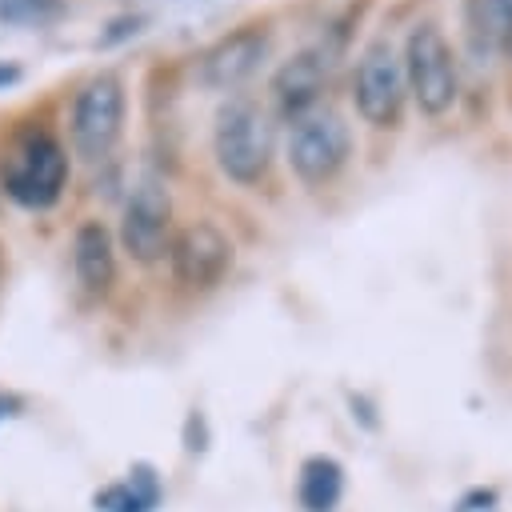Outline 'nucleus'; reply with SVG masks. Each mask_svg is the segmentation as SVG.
<instances>
[{
    "instance_id": "1",
    "label": "nucleus",
    "mask_w": 512,
    "mask_h": 512,
    "mask_svg": "<svg viewBox=\"0 0 512 512\" xmlns=\"http://www.w3.org/2000/svg\"><path fill=\"white\" fill-rule=\"evenodd\" d=\"M272 152H276V128L268 120V112L256 100L232 96L216 108L212 120V156L220 164V172L236 184H260L272 168Z\"/></svg>"
},
{
    "instance_id": "2",
    "label": "nucleus",
    "mask_w": 512,
    "mask_h": 512,
    "mask_svg": "<svg viewBox=\"0 0 512 512\" xmlns=\"http://www.w3.org/2000/svg\"><path fill=\"white\" fill-rule=\"evenodd\" d=\"M64 184H68L64 144L48 128L20 132L4 156V192L28 212H44L64 196Z\"/></svg>"
},
{
    "instance_id": "3",
    "label": "nucleus",
    "mask_w": 512,
    "mask_h": 512,
    "mask_svg": "<svg viewBox=\"0 0 512 512\" xmlns=\"http://www.w3.org/2000/svg\"><path fill=\"white\" fill-rule=\"evenodd\" d=\"M400 64H404V84H408V96L416 100V108L424 116H444L456 96H460V76H456V56H452V44L448 36L440 32V24L432 20H420L408 40H404V52H400Z\"/></svg>"
},
{
    "instance_id": "4",
    "label": "nucleus",
    "mask_w": 512,
    "mask_h": 512,
    "mask_svg": "<svg viewBox=\"0 0 512 512\" xmlns=\"http://www.w3.org/2000/svg\"><path fill=\"white\" fill-rule=\"evenodd\" d=\"M348 156H352V128L336 108L316 104L312 112L292 120V128H288V168L296 172L300 184H308V188L332 184L344 172Z\"/></svg>"
},
{
    "instance_id": "5",
    "label": "nucleus",
    "mask_w": 512,
    "mask_h": 512,
    "mask_svg": "<svg viewBox=\"0 0 512 512\" xmlns=\"http://www.w3.org/2000/svg\"><path fill=\"white\" fill-rule=\"evenodd\" d=\"M124 80L116 72H96L80 84L76 100H72V116H68V136L76 156H84L88 164H100L112 156L120 132H124Z\"/></svg>"
},
{
    "instance_id": "6",
    "label": "nucleus",
    "mask_w": 512,
    "mask_h": 512,
    "mask_svg": "<svg viewBox=\"0 0 512 512\" xmlns=\"http://www.w3.org/2000/svg\"><path fill=\"white\" fill-rule=\"evenodd\" d=\"M404 100H408V84H404V64L396 44L388 36L368 40L352 72L356 116L372 128H396L404 116Z\"/></svg>"
},
{
    "instance_id": "7",
    "label": "nucleus",
    "mask_w": 512,
    "mask_h": 512,
    "mask_svg": "<svg viewBox=\"0 0 512 512\" xmlns=\"http://www.w3.org/2000/svg\"><path fill=\"white\" fill-rule=\"evenodd\" d=\"M172 244V192L160 176H140L124 200L120 248L136 264H156Z\"/></svg>"
},
{
    "instance_id": "8",
    "label": "nucleus",
    "mask_w": 512,
    "mask_h": 512,
    "mask_svg": "<svg viewBox=\"0 0 512 512\" xmlns=\"http://www.w3.org/2000/svg\"><path fill=\"white\" fill-rule=\"evenodd\" d=\"M268 48H272V28L264 20L240 24L200 52L196 80L212 92H236L244 80L260 72V64L268 60Z\"/></svg>"
},
{
    "instance_id": "9",
    "label": "nucleus",
    "mask_w": 512,
    "mask_h": 512,
    "mask_svg": "<svg viewBox=\"0 0 512 512\" xmlns=\"http://www.w3.org/2000/svg\"><path fill=\"white\" fill-rule=\"evenodd\" d=\"M232 240L224 228H216L212 220H192L184 224L180 232H172V244H168V264H172V276L180 288L188 292H208L216 288L228 268H232Z\"/></svg>"
},
{
    "instance_id": "10",
    "label": "nucleus",
    "mask_w": 512,
    "mask_h": 512,
    "mask_svg": "<svg viewBox=\"0 0 512 512\" xmlns=\"http://www.w3.org/2000/svg\"><path fill=\"white\" fill-rule=\"evenodd\" d=\"M332 64H336V52H332L324 40L312 44V48L292 52V56L272 72V84H268L276 108H280L288 120L312 112V108L320 104L324 88H328V72H332Z\"/></svg>"
},
{
    "instance_id": "11",
    "label": "nucleus",
    "mask_w": 512,
    "mask_h": 512,
    "mask_svg": "<svg viewBox=\"0 0 512 512\" xmlns=\"http://www.w3.org/2000/svg\"><path fill=\"white\" fill-rule=\"evenodd\" d=\"M72 268L88 296H108L116 280V244L100 220H84L72 232Z\"/></svg>"
},
{
    "instance_id": "12",
    "label": "nucleus",
    "mask_w": 512,
    "mask_h": 512,
    "mask_svg": "<svg viewBox=\"0 0 512 512\" xmlns=\"http://www.w3.org/2000/svg\"><path fill=\"white\" fill-rule=\"evenodd\" d=\"M464 32L476 52L512 60V0H464Z\"/></svg>"
},
{
    "instance_id": "13",
    "label": "nucleus",
    "mask_w": 512,
    "mask_h": 512,
    "mask_svg": "<svg viewBox=\"0 0 512 512\" xmlns=\"http://www.w3.org/2000/svg\"><path fill=\"white\" fill-rule=\"evenodd\" d=\"M156 504H160V480L148 464H136L128 480H116L96 492L100 512H152Z\"/></svg>"
},
{
    "instance_id": "14",
    "label": "nucleus",
    "mask_w": 512,
    "mask_h": 512,
    "mask_svg": "<svg viewBox=\"0 0 512 512\" xmlns=\"http://www.w3.org/2000/svg\"><path fill=\"white\" fill-rule=\"evenodd\" d=\"M344 492V468L332 456H308L300 464V504L304 512H332Z\"/></svg>"
},
{
    "instance_id": "15",
    "label": "nucleus",
    "mask_w": 512,
    "mask_h": 512,
    "mask_svg": "<svg viewBox=\"0 0 512 512\" xmlns=\"http://www.w3.org/2000/svg\"><path fill=\"white\" fill-rule=\"evenodd\" d=\"M60 8L64 0H0V24H44Z\"/></svg>"
},
{
    "instance_id": "16",
    "label": "nucleus",
    "mask_w": 512,
    "mask_h": 512,
    "mask_svg": "<svg viewBox=\"0 0 512 512\" xmlns=\"http://www.w3.org/2000/svg\"><path fill=\"white\" fill-rule=\"evenodd\" d=\"M140 28H144V16H140V12H124V16H116V20L108 24V32L100 36V44L112 48V44H120V40H132Z\"/></svg>"
},
{
    "instance_id": "17",
    "label": "nucleus",
    "mask_w": 512,
    "mask_h": 512,
    "mask_svg": "<svg viewBox=\"0 0 512 512\" xmlns=\"http://www.w3.org/2000/svg\"><path fill=\"white\" fill-rule=\"evenodd\" d=\"M20 80V68L12 64V60H0V88H8V84H16Z\"/></svg>"
},
{
    "instance_id": "18",
    "label": "nucleus",
    "mask_w": 512,
    "mask_h": 512,
    "mask_svg": "<svg viewBox=\"0 0 512 512\" xmlns=\"http://www.w3.org/2000/svg\"><path fill=\"white\" fill-rule=\"evenodd\" d=\"M12 408H16V400H12L8 392H0V420H4V416H12Z\"/></svg>"
}]
</instances>
